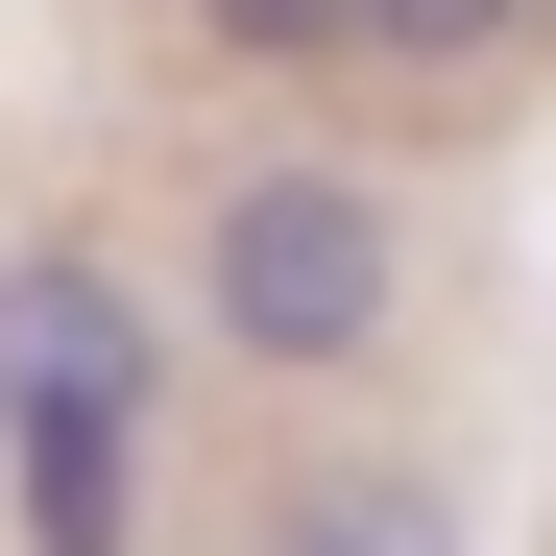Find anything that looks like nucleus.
I'll return each mask as SVG.
<instances>
[{"mask_svg": "<svg viewBox=\"0 0 556 556\" xmlns=\"http://www.w3.org/2000/svg\"><path fill=\"white\" fill-rule=\"evenodd\" d=\"M363 49H412V73H484V49H532V0H363Z\"/></svg>", "mask_w": 556, "mask_h": 556, "instance_id": "20e7f679", "label": "nucleus"}, {"mask_svg": "<svg viewBox=\"0 0 556 556\" xmlns=\"http://www.w3.org/2000/svg\"><path fill=\"white\" fill-rule=\"evenodd\" d=\"M388 291H412V242H388V194L363 169H218V218H194V315L266 363V388H339L363 339H388Z\"/></svg>", "mask_w": 556, "mask_h": 556, "instance_id": "f03ea898", "label": "nucleus"}, {"mask_svg": "<svg viewBox=\"0 0 556 556\" xmlns=\"http://www.w3.org/2000/svg\"><path fill=\"white\" fill-rule=\"evenodd\" d=\"M146 388L169 339L98 242H0V484H25V556H122L146 532Z\"/></svg>", "mask_w": 556, "mask_h": 556, "instance_id": "f257e3e1", "label": "nucleus"}, {"mask_svg": "<svg viewBox=\"0 0 556 556\" xmlns=\"http://www.w3.org/2000/svg\"><path fill=\"white\" fill-rule=\"evenodd\" d=\"M194 49H242V73H315V49H363V0H169Z\"/></svg>", "mask_w": 556, "mask_h": 556, "instance_id": "7ed1b4c3", "label": "nucleus"}, {"mask_svg": "<svg viewBox=\"0 0 556 556\" xmlns=\"http://www.w3.org/2000/svg\"><path fill=\"white\" fill-rule=\"evenodd\" d=\"M315 556H412V532H388V508H339V532H315Z\"/></svg>", "mask_w": 556, "mask_h": 556, "instance_id": "39448f33", "label": "nucleus"}]
</instances>
